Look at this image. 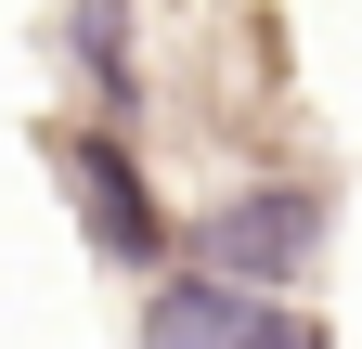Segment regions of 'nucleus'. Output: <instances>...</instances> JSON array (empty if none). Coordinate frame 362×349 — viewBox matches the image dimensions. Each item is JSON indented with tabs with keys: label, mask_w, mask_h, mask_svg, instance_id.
Returning <instances> with one entry per match:
<instances>
[{
	"label": "nucleus",
	"mask_w": 362,
	"mask_h": 349,
	"mask_svg": "<svg viewBox=\"0 0 362 349\" xmlns=\"http://www.w3.org/2000/svg\"><path fill=\"white\" fill-rule=\"evenodd\" d=\"M310 246H324V194H310V182H259V194H233V207L194 220V272L272 297V285L310 272Z\"/></svg>",
	"instance_id": "f257e3e1"
},
{
	"label": "nucleus",
	"mask_w": 362,
	"mask_h": 349,
	"mask_svg": "<svg viewBox=\"0 0 362 349\" xmlns=\"http://www.w3.org/2000/svg\"><path fill=\"white\" fill-rule=\"evenodd\" d=\"M52 182H65V207H78V233L117 259V272H156L168 259V220H156V194H143V168H129L104 129H78V143H52Z\"/></svg>",
	"instance_id": "f03ea898"
},
{
	"label": "nucleus",
	"mask_w": 362,
	"mask_h": 349,
	"mask_svg": "<svg viewBox=\"0 0 362 349\" xmlns=\"http://www.w3.org/2000/svg\"><path fill=\"white\" fill-rule=\"evenodd\" d=\"M246 311H259L246 285H220V272H168V285L143 297V349H233Z\"/></svg>",
	"instance_id": "7ed1b4c3"
},
{
	"label": "nucleus",
	"mask_w": 362,
	"mask_h": 349,
	"mask_svg": "<svg viewBox=\"0 0 362 349\" xmlns=\"http://www.w3.org/2000/svg\"><path fill=\"white\" fill-rule=\"evenodd\" d=\"M78 65H90V91H104V117H129V91H143V65H129V0H78Z\"/></svg>",
	"instance_id": "20e7f679"
},
{
	"label": "nucleus",
	"mask_w": 362,
	"mask_h": 349,
	"mask_svg": "<svg viewBox=\"0 0 362 349\" xmlns=\"http://www.w3.org/2000/svg\"><path fill=\"white\" fill-rule=\"evenodd\" d=\"M233 349H324V324H310V311H272V297H259V311H246V336Z\"/></svg>",
	"instance_id": "39448f33"
}]
</instances>
